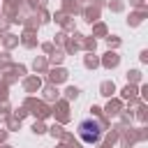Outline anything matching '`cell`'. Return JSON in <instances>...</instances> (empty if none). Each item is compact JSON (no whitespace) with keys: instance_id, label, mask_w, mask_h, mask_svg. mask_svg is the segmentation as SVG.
<instances>
[{"instance_id":"cell-1","label":"cell","mask_w":148,"mask_h":148,"mask_svg":"<svg viewBox=\"0 0 148 148\" xmlns=\"http://www.w3.org/2000/svg\"><path fill=\"white\" fill-rule=\"evenodd\" d=\"M79 136L86 141V143H97L99 136H102V125L92 118H86L79 123Z\"/></svg>"}]
</instances>
